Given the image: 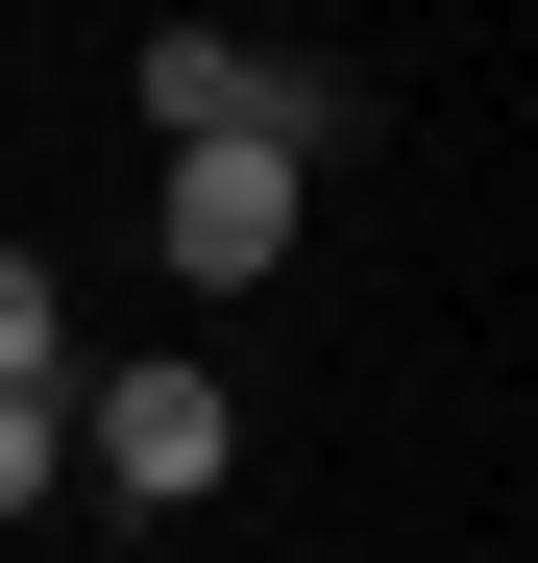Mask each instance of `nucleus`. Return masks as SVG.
Here are the masks:
<instances>
[{"label": "nucleus", "mask_w": 538, "mask_h": 563, "mask_svg": "<svg viewBox=\"0 0 538 563\" xmlns=\"http://www.w3.org/2000/svg\"><path fill=\"white\" fill-rule=\"evenodd\" d=\"M0 393H74V295H49L25 245H0Z\"/></svg>", "instance_id": "nucleus-4"}, {"label": "nucleus", "mask_w": 538, "mask_h": 563, "mask_svg": "<svg viewBox=\"0 0 538 563\" xmlns=\"http://www.w3.org/2000/svg\"><path fill=\"white\" fill-rule=\"evenodd\" d=\"M147 123H171V147H269V49H221V25H147Z\"/></svg>", "instance_id": "nucleus-3"}, {"label": "nucleus", "mask_w": 538, "mask_h": 563, "mask_svg": "<svg viewBox=\"0 0 538 563\" xmlns=\"http://www.w3.org/2000/svg\"><path fill=\"white\" fill-rule=\"evenodd\" d=\"M147 245L197 269V295H269V269H294V147H171Z\"/></svg>", "instance_id": "nucleus-2"}, {"label": "nucleus", "mask_w": 538, "mask_h": 563, "mask_svg": "<svg viewBox=\"0 0 538 563\" xmlns=\"http://www.w3.org/2000/svg\"><path fill=\"white\" fill-rule=\"evenodd\" d=\"M74 490V393H0V515H49Z\"/></svg>", "instance_id": "nucleus-5"}, {"label": "nucleus", "mask_w": 538, "mask_h": 563, "mask_svg": "<svg viewBox=\"0 0 538 563\" xmlns=\"http://www.w3.org/2000/svg\"><path fill=\"white\" fill-rule=\"evenodd\" d=\"M245 465V393L197 343H147V367H99V393H74V490H123V515H197Z\"/></svg>", "instance_id": "nucleus-1"}]
</instances>
